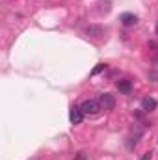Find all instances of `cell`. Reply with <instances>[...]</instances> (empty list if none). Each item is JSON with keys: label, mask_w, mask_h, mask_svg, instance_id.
I'll return each mask as SVG.
<instances>
[{"label": "cell", "mask_w": 158, "mask_h": 160, "mask_svg": "<svg viewBox=\"0 0 158 160\" xmlns=\"http://www.w3.org/2000/svg\"><path fill=\"white\" fill-rule=\"evenodd\" d=\"M80 108H82V112H84L86 116H97V114L102 110V106H101V102H99L97 99H87V101H84V102L80 104Z\"/></svg>", "instance_id": "6da1fadb"}, {"label": "cell", "mask_w": 158, "mask_h": 160, "mask_svg": "<svg viewBox=\"0 0 158 160\" xmlns=\"http://www.w3.org/2000/svg\"><path fill=\"white\" fill-rule=\"evenodd\" d=\"M104 69H106V65H104V63H97V67H95V69L91 71V77H95V75H99V73H102Z\"/></svg>", "instance_id": "ba28073f"}, {"label": "cell", "mask_w": 158, "mask_h": 160, "mask_svg": "<svg viewBox=\"0 0 158 160\" xmlns=\"http://www.w3.org/2000/svg\"><path fill=\"white\" fill-rule=\"evenodd\" d=\"M158 102L153 99V97H143L141 99V110L143 112H153V110H156Z\"/></svg>", "instance_id": "277c9868"}, {"label": "cell", "mask_w": 158, "mask_h": 160, "mask_svg": "<svg viewBox=\"0 0 158 160\" xmlns=\"http://www.w3.org/2000/svg\"><path fill=\"white\" fill-rule=\"evenodd\" d=\"M73 160H87V157H86V153H82V151H80V153L75 155V158H73Z\"/></svg>", "instance_id": "9c48e42d"}, {"label": "cell", "mask_w": 158, "mask_h": 160, "mask_svg": "<svg viewBox=\"0 0 158 160\" xmlns=\"http://www.w3.org/2000/svg\"><path fill=\"white\" fill-rule=\"evenodd\" d=\"M36 160H41V158H36Z\"/></svg>", "instance_id": "8fae6325"}, {"label": "cell", "mask_w": 158, "mask_h": 160, "mask_svg": "<svg viewBox=\"0 0 158 160\" xmlns=\"http://www.w3.org/2000/svg\"><path fill=\"white\" fill-rule=\"evenodd\" d=\"M121 22H123L125 26H134V24L138 22V17H136L134 13H128V11H126V13L121 15Z\"/></svg>", "instance_id": "5b68a950"}, {"label": "cell", "mask_w": 158, "mask_h": 160, "mask_svg": "<svg viewBox=\"0 0 158 160\" xmlns=\"http://www.w3.org/2000/svg\"><path fill=\"white\" fill-rule=\"evenodd\" d=\"M99 102H101L102 110H114L116 108V99H114L112 93H102L99 97Z\"/></svg>", "instance_id": "7a4b0ae2"}, {"label": "cell", "mask_w": 158, "mask_h": 160, "mask_svg": "<svg viewBox=\"0 0 158 160\" xmlns=\"http://www.w3.org/2000/svg\"><path fill=\"white\" fill-rule=\"evenodd\" d=\"M84 112H82V108L80 106H71V110H69V121L73 123V125H80L82 121H84Z\"/></svg>", "instance_id": "3957f363"}, {"label": "cell", "mask_w": 158, "mask_h": 160, "mask_svg": "<svg viewBox=\"0 0 158 160\" xmlns=\"http://www.w3.org/2000/svg\"><path fill=\"white\" fill-rule=\"evenodd\" d=\"M151 158H153V153H151V151H149V153H145V155L141 157V160H151Z\"/></svg>", "instance_id": "30bf717a"}, {"label": "cell", "mask_w": 158, "mask_h": 160, "mask_svg": "<svg viewBox=\"0 0 158 160\" xmlns=\"http://www.w3.org/2000/svg\"><path fill=\"white\" fill-rule=\"evenodd\" d=\"M116 86H117L119 91H121V93H125V95H128V93L132 91V82H130V80H119Z\"/></svg>", "instance_id": "52a82bcc"}, {"label": "cell", "mask_w": 158, "mask_h": 160, "mask_svg": "<svg viewBox=\"0 0 158 160\" xmlns=\"http://www.w3.org/2000/svg\"><path fill=\"white\" fill-rule=\"evenodd\" d=\"M86 34H87L89 38H101V36L104 34V30H102V26H95V24H89V26L86 28Z\"/></svg>", "instance_id": "8992f818"}]
</instances>
